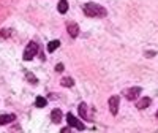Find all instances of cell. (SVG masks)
Listing matches in <instances>:
<instances>
[{
  "label": "cell",
  "instance_id": "52a82bcc",
  "mask_svg": "<svg viewBox=\"0 0 158 133\" xmlns=\"http://www.w3.org/2000/svg\"><path fill=\"white\" fill-rule=\"evenodd\" d=\"M150 103H152V100H150L149 97H142V98H139V101L136 103V108H138V109H146V108H149V106H150Z\"/></svg>",
  "mask_w": 158,
  "mask_h": 133
},
{
  "label": "cell",
  "instance_id": "8fae6325",
  "mask_svg": "<svg viewBox=\"0 0 158 133\" xmlns=\"http://www.w3.org/2000/svg\"><path fill=\"white\" fill-rule=\"evenodd\" d=\"M60 84H62L63 87H73V86H74V81H73V78H70V76H65V78H62Z\"/></svg>",
  "mask_w": 158,
  "mask_h": 133
},
{
  "label": "cell",
  "instance_id": "7c38bea8",
  "mask_svg": "<svg viewBox=\"0 0 158 133\" xmlns=\"http://www.w3.org/2000/svg\"><path fill=\"white\" fill-rule=\"evenodd\" d=\"M79 116H81V117L84 119V121L89 117V113H87V105H85V103H81V105H79Z\"/></svg>",
  "mask_w": 158,
  "mask_h": 133
},
{
  "label": "cell",
  "instance_id": "5b68a950",
  "mask_svg": "<svg viewBox=\"0 0 158 133\" xmlns=\"http://www.w3.org/2000/svg\"><path fill=\"white\" fill-rule=\"evenodd\" d=\"M118 103H120V98H118L117 95H112L111 98H109V111H111V114H117V111H118Z\"/></svg>",
  "mask_w": 158,
  "mask_h": 133
},
{
  "label": "cell",
  "instance_id": "9c48e42d",
  "mask_svg": "<svg viewBox=\"0 0 158 133\" xmlns=\"http://www.w3.org/2000/svg\"><path fill=\"white\" fill-rule=\"evenodd\" d=\"M15 119H16L15 114H2L0 116V125H6V124L13 122Z\"/></svg>",
  "mask_w": 158,
  "mask_h": 133
},
{
  "label": "cell",
  "instance_id": "30bf717a",
  "mask_svg": "<svg viewBox=\"0 0 158 133\" xmlns=\"http://www.w3.org/2000/svg\"><path fill=\"white\" fill-rule=\"evenodd\" d=\"M57 10H59V13L65 15V13L68 11V2H67V0H60L59 5H57Z\"/></svg>",
  "mask_w": 158,
  "mask_h": 133
},
{
  "label": "cell",
  "instance_id": "e0dca14e",
  "mask_svg": "<svg viewBox=\"0 0 158 133\" xmlns=\"http://www.w3.org/2000/svg\"><path fill=\"white\" fill-rule=\"evenodd\" d=\"M67 131H70V127H67V128H62V133H67Z\"/></svg>",
  "mask_w": 158,
  "mask_h": 133
},
{
  "label": "cell",
  "instance_id": "8992f818",
  "mask_svg": "<svg viewBox=\"0 0 158 133\" xmlns=\"http://www.w3.org/2000/svg\"><path fill=\"white\" fill-rule=\"evenodd\" d=\"M67 32H68V35L71 38H76L79 35V25L76 22H68L67 24Z\"/></svg>",
  "mask_w": 158,
  "mask_h": 133
},
{
  "label": "cell",
  "instance_id": "3957f363",
  "mask_svg": "<svg viewBox=\"0 0 158 133\" xmlns=\"http://www.w3.org/2000/svg\"><path fill=\"white\" fill-rule=\"evenodd\" d=\"M141 92H142V89H141L139 86H135V87H128V89H125L122 94L125 95L127 100H136V98L139 97Z\"/></svg>",
  "mask_w": 158,
  "mask_h": 133
},
{
  "label": "cell",
  "instance_id": "2e32d148",
  "mask_svg": "<svg viewBox=\"0 0 158 133\" xmlns=\"http://www.w3.org/2000/svg\"><path fill=\"white\" fill-rule=\"evenodd\" d=\"M56 71H57V73H62V71H63V63H57V65H56Z\"/></svg>",
  "mask_w": 158,
  "mask_h": 133
},
{
  "label": "cell",
  "instance_id": "ac0fdd59",
  "mask_svg": "<svg viewBox=\"0 0 158 133\" xmlns=\"http://www.w3.org/2000/svg\"><path fill=\"white\" fill-rule=\"evenodd\" d=\"M156 117H158V111H156Z\"/></svg>",
  "mask_w": 158,
  "mask_h": 133
},
{
  "label": "cell",
  "instance_id": "6da1fadb",
  "mask_svg": "<svg viewBox=\"0 0 158 133\" xmlns=\"http://www.w3.org/2000/svg\"><path fill=\"white\" fill-rule=\"evenodd\" d=\"M82 11H84V15L89 16V18H103V16H106V15H108V11L104 10L101 5H98V3H92V2L85 3V5L82 6Z\"/></svg>",
  "mask_w": 158,
  "mask_h": 133
},
{
  "label": "cell",
  "instance_id": "7a4b0ae2",
  "mask_svg": "<svg viewBox=\"0 0 158 133\" xmlns=\"http://www.w3.org/2000/svg\"><path fill=\"white\" fill-rule=\"evenodd\" d=\"M38 49H40L38 43L36 41H30L24 49V60H32L38 54Z\"/></svg>",
  "mask_w": 158,
  "mask_h": 133
},
{
  "label": "cell",
  "instance_id": "5bb4252c",
  "mask_svg": "<svg viewBox=\"0 0 158 133\" xmlns=\"http://www.w3.org/2000/svg\"><path fill=\"white\" fill-rule=\"evenodd\" d=\"M35 105H36V108H44V106L48 105V100H46L44 97H36Z\"/></svg>",
  "mask_w": 158,
  "mask_h": 133
},
{
  "label": "cell",
  "instance_id": "ba28073f",
  "mask_svg": "<svg viewBox=\"0 0 158 133\" xmlns=\"http://www.w3.org/2000/svg\"><path fill=\"white\" fill-rule=\"evenodd\" d=\"M51 121L54 122V124H59V122L62 121V111H60L59 108L52 109V113H51Z\"/></svg>",
  "mask_w": 158,
  "mask_h": 133
},
{
  "label": "cell",
  "instance_id": "4fadbf2b",
  "mask_svg": "<svg viewBox=\"0 0 158 133\" xmlns=\"http://www.w3.org/2000/svg\"><path fill=\"white\" fill-rule=\"evenodd\" d=\"M59 46H60V41H59V40H52V41L48 43V51H49V52H54Z\"/></svg>",
  "mask_w": 158,
  "mask_h": 133
},
{
  "label": "cell",
  "instance_id": "9a60e30c",
  "mask_svg": "<svg viewBox=\"0 0 158 133\" xmlns=\"http://www.w3.org/2000/svg\"><path fill=\"white\" fill-rule=\"evenodd\" d=\"M25 78H27V81H29L30 84H36V83H38V79H36V78H35V76H33L30 71L25 73Z\"/></svg>",
  "mask_w": 158,
  "mask_h": 133
},
{
  "label": "cell",
  "instance_id": "277c9868",
  "mask_svg": "<svg viewBox=\"0 0 158 133\" xmlns=\"http://www.w3.org/2000/svg\"><path fill=\"white\" fill-rule=\"evenodd\" d=\"M67 122H68L70 127H73V128H76V130H85V125H84L81 121H77L73 113H68V114H67Z\"/></svg>",
  "mask_w": 158,
  "mask_h": 133
}]
</instances>
